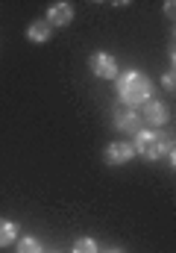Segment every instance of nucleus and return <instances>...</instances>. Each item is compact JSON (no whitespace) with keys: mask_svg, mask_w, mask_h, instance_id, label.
I'll use <instances>...</instances> for the list:
<instances>
[{"mask_svg":"<svg viewBox=\"0 0 176 253\" xmlns=\"http://www.w3.org/2000/svg\"><path fill=\"white\" fill-rule=\"evenodd\" d=\"M117 94L126 106H141L150 100L153 85L147 80V74L141 71H123V77H117Z\"/></svg>","mask_w":176,"mask_h":253,"instance_id":"obj_1","label":"nucleus"},{"mask_svg":"<svg viewBox=\"0 0 176 253\" xmlns=\"http://www.w3.org/2000/svg\"><path fill=\"white\" fill-rule=\"evenodd\" d=\"M144 159H159V147H162V132H150V129H138L135 144H132Z\"/></svg>","mask_w":176,"mask_h":253,"instance_id":"obj_2","label":"nucleus"},{"mask_svg":"<svg viewBox=\"0 0 176 253\" xmlns=\"http://www.w3.org/2000/svg\"><path fill=\"white\" fill-rule=\"evenodd\" d=\"M91 74H97L100 80H115L117 77V59L112 53H91Z\"/></svg>","mask_w":176,"mask_h":253,"instance_id":"obj_3","label":"nucleus"},{"mask_svg":"<svg viewBox=\"0 0 176 253\" xmlns=\"http://www.w3.org/2000/svg\"><path fill=\"white\" fill-rule=\"evenodd\" d=\"M132 153H135V147H132L129 141H112V144L106 147V162H109V165H123V162L132 159Z\"/></svg>","mask_w":176,"mask_h":253,"instance_id":"obj_4","label":"nucleus"},{"mask_svg":"<svg viewBox=\"0 0 176 253\" xmlns=\"http://www.w3.org/2000/svg\"><path fill=\"white\" fill-rule=\"evenodd\" d=\"M70 18H73V6L70 3H53L50 9H47V24L50 27H68L70 24Z\"/></svg>","mask_w":176,"mask_h":253,"instance_id":"obj_5","label":"nucleus"},{"mask_svg":"<svg viewBox=\"0 0 176 253\" xmlns=\"http://www.w3.org/2000/svg\"><path fill=\"white\" fill-rule=\"evenodd\" d=\"M115 126L123 129V132H138V129H141V115L132 112L129 106H126V109L120 106V109H115Z\"/></svg>","mask_w":176,"mask_h":253,"instance_id":"obj_6","label":"nucleus"},{"mask_svg":"<svg viewBox=\"0 0 176 253\" xmlns=\"http://www.w3.org/2000/svg\"><path fill=\"white\" fill-rule=\"evenodd\" d=\"M141 115L147 118V124H156V126L168 124V106H165L162 100H147Z\"/></svg>","mask_w":176,"mask_h":253,"instance_id":"obj_7","label":"nucleus"},{"mask_svg":"<svg viewBox=\"0 0 176 253\" xmlns=\"http://www.w3.org/2000/svg\"><path fill=\"white\" fill-rule=\"evenodd\" d=\"M50 30H53V27H50L47 21H35V24L27 27V39H30L33 44H44V42L50 39Z\"/></svg>","mask_w":176,"mask_h":253,"instance_id":"obj_8","label":"nucleus"},{"mask_svg":"<svg viewBox=\"0 0 176 253\" xmlns=\"http://www.w3.org/2000/svg\"><path fill=\"white\" fill-rule=\"evenodd\" d=\"M15 236H18V224L0 218V248H6L9 242H15Z\"/></svg>","mask_w":176,"mask_h":253,"instance_id":"obj_9","label":"nucleus"},{"mask_svg":"<svg viewBox=\"0 0 176 253\" xmlns=\"http://www.w3.org/2000/svg\"><path fill=\"white\" fill-rule=\"evenodd\" d=\"M174 156H176L174 135H165V132H162V147H159V159H165V162H171V168H174Z\"/></svg>","mask_w":176,"mask_h":253,"instance_id":"obj_10","label":"nucleus"},{"mask_svg":"<svg viewBox=\"0 0 176 253\" xmlns=\"http://www.w3.org/2000/svg\"><path fill=\"white\" fill-rule=\"evenodd\" d=\"M18 253H41V242L38 239H21V245H18Z\"/></svg>","mask_w":176,"mask_h":253,"instance_id":"obj_11","label":"nucleus"},{"mask_svg":"<svg viewBox=\"0 0 176 253\" xmlns=\"http://www.w3.org/2000/svg\"><path fill=\"white\" fill-rule=\"evenodd\" d=\"M73 253H97L94 239H76L73 242Z\"/></svg>","mask_w":176,"mask_h":253,"instance_id":"obj_12","label":"nucleus"},{"mask_svg":"<svg viewBox=\"0 0 176 253\" xmlns=\"http://www.w3.org/2000/svg\"><path fill=\"white\" fill-rule=\"evenodd\" d=\"M162 85H165V88H168V91H174V85H176L174 68H171V71H168V74H165V77H162Z\"/></svg>","mask_w":176,"mask_h":253,"instance_id":"obj_13","label":"nucleus"},{"mask_svg":"<svg viewBox=\"0 0 176 253\" xmlns=\"http://www.w3.org/2000/svg\"><path fill=\"white\" fill-rule=\"evenodd\" d=\"M106 253H120V251H106Z\"/></svg>","mask_w":176,"mask_h":253,"instance_id":"obj_14","label":"nucleus"}]
</instances>
